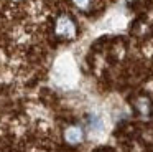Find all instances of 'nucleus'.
I'll use <instances>...</instances> for the list:
<instances>
[{
    "label": "nucleus",
    "mask_w": 153,
    "mask_h": 152,
    "mask_svg": "<svg viewBox=\"0 0 153 152\" xmlns=\"http://www.w3.org/2000/svg\"><path fill=\"white\" fill-rule=\"evenodd\" d=\"M56 33L59 36H63V38H73L76 35V25H74V22L69 17L63 15L56 22Z\"/></svg>",
    "instance_id": "nucleus-1"
},
{
    "label": "nucleus",
    "mask_w": 153,
    "mask_h": 152,
    "mask_svg": "<svg viewBox=\"0 0 153 152\" xmlns=\"http://www.w3.org/2000/svg\"><path fill=\"white\" fill-rule=\"evenodd\" d=\"M82 129L77 127V126H71V127L66 129V132H64V137H66V141L69 142V144H77V142L82 141Z\"/></svg>",
    "instance_id": "nucleus-2"
},
{
    "label": "nucleus",
    "mask_w": 153,
    "mask_h": 152,
    "mask_svg": "<svg viewBox=\"0 0 153 152\" xmlns=\"http://www.w3.org/2000/svg\"><path fill=\"white\" fill-rule=\"evenodd\" d=\"M89 126H91V129H94V131H100V129H102V121H100L99 116H91Z\"/></svg>",
    "instance_id": "nucleus-3"
},
{
    "label": "nucleus",
    "mask_w": 153,
    "mask_h": 152,
    "mask_svg": "<svg viewBox=\"0 0 153 152\" xmlns=\"http://www.w3.org/2000/svg\"><path fill=\"white\" fill-rule=\"evenodd\" d=\"M74 3H76L79 8H87L89 7V3H91V0H73Z\"/></svg>",
    "instance_id": "nucleus-4"
}]
</instances>
